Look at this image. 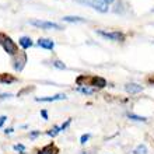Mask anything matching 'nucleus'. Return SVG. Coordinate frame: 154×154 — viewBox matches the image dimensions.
Returning a JSON list of instances; mask_svg holds the SVG:
<instances>
[{"instance_id": "2", "label": "nucleus", "mask_w": 154, "mask_h": 154, "mask_svg": "<svg viewBox=\"0 0 154 154\" xmlns=\"http://www.w3.org/2000/svg\"><path fill=\"white\" fill-rule=\"evenodd\" d=\"M114 0H88V4L93 6V8H95L100 13H106L109 8V3H112Z\"/></svg>"}, {"instance_id": "28", "label": "nucleus", "mask_w": 154, "mask_h": 154, "mask_svg": "<svg viewBox=\"0 0 154 154\" xmlns=\"http://www.w3.org/2000/svg\"><path fill=\"white\" fill-rule=\"evenodd\" d=\"M83 154H84V153H83ZM85 154H87V153H85Z\"/></svg>"}, {"instance_id": "7", "label": "nucleus", "mask_w": 154, "mask_h": 154, "mask_svg": "<svg viewBox=\"0 0 154 154\" xmlns=\"http://www.w3.org/2000/svg\"><path fill=\"white\" fill-rule=\"evenodd\" d=\"M25 62H27V56H25V53L23 52L20 55V56H18V59H16V60H14V69L17 70V72H21V70H23V67H24V65H25Z\"/></svg>"}, {"instance_id": "18", "label": "nucleus", "mask_w": 154, "mask_h": 154, "mask_svg": "<svg viewBox=\"0 0 154 154\" xmlns=\"http://www.w3.org/2000/svg\"><path fill=\"white\" fill-rule=\"evenodd\" d=\"M53 66H55L56 69H60V70L66 69V65L62 60H55V62H53Z\"/></svg>"}, {"instance_id": "25", "label": "nucleus", "mask_w": 154, "mask_h": 154, "mask_svg": "<svg viewBox=\"0 0 154 154\" xmlns=\"http://www.w3.org/2000/svg\"><path fill=\"white\" fill-rule=\"evenodd\" d=\"M13 130H14V129H11V128H8V129L4 130V133H13Z\"/></svg>"}, {"instance_id": "21", "label": "nucleus", "mask_w": 154, "mask_h": 154, "mask_svg": "<svg viewBox=\"0 0 154 154\" xmlns=\"http://www.w3.org/2000/svg\"><path fill=\"white\" fill-rule=\"evenodd\" d=\"M14 150L16 151H24L25 147L23 146V144H16V146H14Z\"/></svg>"}, {"instance_id": "22", "label": "nucleus", "mask_w": 154, "mask_h": 154, "mask_svg": "<svg viewBox=\"0 0 154 154\" xmlns=\"http://www.w3.org/2000/svg\"><path fill=\"white\" fill-rule=\"evenodd\" d=\"M7 121V116H4V115H2V116H0V126L3 125L4 122Z\"/></svg>"}, {"instance_id": "1", "label": "nucleus", "mask_w": 154, "mask_h": 154, "mask_svg": "<svg viewBox=\"0 0 154 154\" xmlns=\"http://www.w3.org/2000/svg\"><path fill=\"white\" fill-rule=\"evenodd\" d=\"M0 45L3 46V49L8 55H11V56H16L17 53H18V48H17V45L14 44V41L3 32H0Z\"/></svg>"}, {"instance_id": "8", "label": "nucleus", "mask_w": 154, "mask_h": 154, "mask_svg": "<svg viewBox=\"0 0 154 154\" xmlns=\"http://www.w3.org/2000/svg\"><path fill=\"white\" fill-rule=\"evenodd\" d=\"M37 44H38V46H41V48H44V49L55 48V42H53L52 39H48V38H39Z\"/></svg>"}, {"instance_id": "19", "label": "nucleus", "mask_w": 154, "mask_h": 154, "mask_svg": "<svg viewBox=\"0 0 154 154\" xmlns=\"http://www.w3.org/2000/svg\"><path fill=\"white\" fill-rule=\"evenodd\" d=\"M88 139H90V134H88V133L83 134V136L80 137V143H81V144H85V143L88 142Z\"/></svg>"}, {"instance_id": "20", "label": "nucleus", "mask_w": 154, "mask_h": 154, "mask_svg": "<svg viewBox=\"0 0 154 154\" xmlns=\"http://www.w3.org/2000/svg\"><path fill=\"white\" fill-rule=\"evenodd\" d=\"M70 123H72V118H69V119H66V122H65V123H63V125L60 126V130H65L66 128H67V126L70 125Z\"/></svg>"}, {"instance_id": "15", "label": "nucleus", "mask_w": 154, "mask_h": 154, "mask_svg": "<svg viewBox=\"0 0 154 154\" xmlns=\"http://www.w3.org/2000/svg\"><path fill=\"white\" fill-rule=\"evenodd\" d=\"M133 154H147V147L144 144H139L133 150Z\"/></svg>"}, {"instance_id": "11", "label": "nucleus", "mask_w": 154, "mask_h": 154, "mask_svg": "<svg viewBox=\"0 0 154 154\" xmlns=\"http://www.w3.org/2000/svg\"><path fill=\"white\" fill-rule=\"evenodd\" d=\"M18 44L21 45L23 49H27V48H29V46H32V41H31L29 37H21L20 41H18Z\"/></svg>"}, {"instance_id": "24", "label": "nucleus", "mask_w": 154, "mask_h": 154, "mask_svg": "<svg viewBox=\"0 0 154 154\" xmlns=\"http://www.w3.org/2000/svg\"><path fill=\"white\" fill-rule=\"evenodd\" d=\"M11 97V94H2L0 95V98H10Z\"/></svg>"}, {"instance_id": "5", "label": "nucleus", "mask_w": 154, "mask_h": 154, "mask_svg": "<svg viewBox=\"0 0 154 154\" xmlns=\"http://www.w3.org/2000/svg\"><path fill=\"white\" fill-rule=\"evenodd\" d=\"M87 80L90 81V85H93V88H95V87L102 88V87H105L106 85L105 79H102V77H88Z\"/></svg>"}, {"instance_id": "12", "label": "nucleus", "mask_w": 154, "mask_h": 154, "mask_svg": "<svg viewBox=\"0 0 154 154\" xmlns=\"http://www.w3.org/2000/svg\"><path fill=\"white\" fill-rule=\"evenodd\" d=\"M14 81H16V77L8 76V74H0V83H3V84H10Z\"/></svg>"}, {"instance_id": "4", "label": "nucleus", "mask_w": 154, "mask_h": 154, "mask_svg": "<svg viewBox=\"0 0 154 154\" xmlns=\"http://www.w3.org/2000/svg\"><path fill=\"white\" fill-rule=\"evenodd\" d=\"M101 37H104L105 39H111V41H119V42H122V41H125V35L122 32H119V31H112V32H106V31H97Z\"/></svg>"}, {"instance_id": "16", "label": "nucleus", "mask_w": 154, "mask_h": 154, "mask_svg": "<svg viewBox=\"0 0 154 154\" xmlns=\"http://www.w3.org/2000/svg\"><path fill=\"white\" fill-rule=\"evenodd\" d=\"M128 118L132 119V121H137V122H146L147 121L146 116H139V115H134V114H128Z\"/></svg>"}, {"instance_id": "26", "label": "nucleus", "mask_w": 154, "mask_h": 154, "mask_svg": "<svg viewBox=\"0 0 154 154\" xmlns=\"http://www.w3.org/2000/svg\"><path fill=\"white\" fill-rule=\"evenodd\" d=\"M38 134H39V132H31V137H35Z\"/></svg>"}, {"instance_id": "14", "label": "nucleus", "mask_w": 154, "mask_h": 154, "mask_svg": "<svg viewBox=\"0 0 154 154\" xmlns=\"http://www.w3.org/2000/svg\"><path fill=\"white\" fill-rule=\"evenodd\" d=\"M77 91H79V93H81V94H87V95H90V94L95 93V88H90V87H87V85H85V87H79V88H77Z\"/></svg>"}, {"instance_id": "23", "label": "nucleus", "mask_w": 154, "mask_h": 154, "mask_svg": "<svg viewBox=\"0 0 154 154\" xmlns=\"http://www.w3.org/2000/svg\"><path fill=\"white\" fill-rule=\"evenodd\" d=\"M41 115L44 116V119H48V114H46V111H41Z\"/></svg>"}, {"instance_id": "9", "label": "nucleus", "mask_w": 154, "mask_h": 154, "mask_svg": "<svg viewBox=\"0 0 154 154\" xmlns=\"http://www.w3.org/2000/svg\"><path fill=\"white\" fill-rule=\"evenodd\" d=\"M125 90H126V93H129V94H137L143 90V87L136 84V83H128L125 85Z\"/></svg>"}, {"instance_id": "3", "label": "nucleus", "mask_w": 154, "mask_h": 154, "mask_svg": "<svg viewBox=\"0 0 154 154\" xmlns=\"http://www.w3.org/2000/svg\"><path fill=\"white\" fill-rule=\"evenodd\" d=\"M29 24L34 27H39V28H45V29H63L59 24L56 23H51V21H41V20H31Z\"/></svg>"}, {"instance_id": "6", "label": "nucleus", "mask_w": 154, "mask_h": 154, "mask_svg": "<svg viewBox=\"0 0 154 154\" xmlns=\"http://www.w3.org/2000/svg\"><path fill=\"white\" fill-rule=\"evenodd\" d=\"M59 100H66L65 94H56L53 97H41V98H35V101L38 102H53V101H59Z\"/></svg>"}, {"instance_id": "27", "label": "nucleus", "mask_w": 154, "mask_h": 154, "mask_svg": "<svg viewBox=\"0 0 154 154\" xmlns=\"http://www.w3.org/2000/svg\"><path fill=\"white\" fill-rule=\"evenodd\" d=\"M77 2H81V3H88V0H77Z\"/></svg>"}, {"instance_id": "10", "label": "nucleus", "mask_w": 154, "mask_h": 154, "mask_svg": "<svg viewBox=\"0 0 154 154\" xmlns=\"http://www.w3.org/2000/svg\"><path fill=\"white\" fill-rule=\"evenodd\" d=\"M38 154H57V149L51 143V144H48V146H45Z\"/></svg>"}, {"instance_id": "13", "label": "nucleus", "mask_w": 154, "mask_h": 154, "mask_svg": "<svg viewBox=\"0 0 154 154\" xmlns=\"http://www.w3.org/2000/svg\"><path fill=\"white\" fill-rule=\"evenodd\" d=\"M62 20L66 21V23H83L84 18H81V17H73V16H66V17H63Z\"/></svg>"}, {"instance_id": "17", "label": "nucleus", "mask_w": 154, "mask_h": 154, "mask_svg": "<svg viewBox=\"0 0 154 154\" xmlns=\"http://www.w3.org/2000/svg\"><path fill=\"white\" fill-rule=\"evenodd\" d=\"M59 132H62V130H60V126H53L52 129L46 132V134H48V136H52V137H55V136H56Z\"/></svg>"}]
</instances>
